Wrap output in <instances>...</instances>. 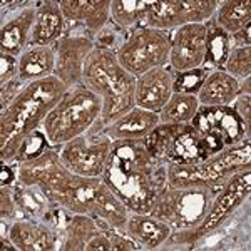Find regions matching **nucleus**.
I'll use <instances>...</instances> for the list:
<instances>
[{
    "label": "nucleus",
    "instance_id": "obj_1",
    "mask_svg": "<svg viewBox=\"0 0 251 251\" xmlns=\"http://www.w3.org/2000/svg\"><path fill=\"white\" fill-rule=\"evenodd\" d=\"M166 166L144 141H112L102 181L129 213H149L154 198L168 186Z\"/></svg>",
    "mask_w": 251,
    "mask_h": 251
},
{
    "label": "nucleus",
    "instance_id": "obj_2",
    "mask_svg": "<svg viewBox=\"0 0 251 251\" xmlns=\"http://www.w3.org/2000/svg\"><path fill=\"white\" fill-rule=\"evenodd\" d=\"M17 169V183L39 186L54 204L72 214H89L94 218L109 186L102 177H84L72 173L60 161L59 148L49 146L40 156Z\"/></svg>",
    "mask_w": 251,
    "mask_h": 251
},
{
    "label": "nucleus",
    "instance_id": "obj_3",
    "mask_svg": "<svg viewBox=\"0 0 251 251\" xmlns=\"http://www.w3.org/2000/svg\"><path fill=\"white\" fill-rule=\"evenodd\" d=\"M67 87L55 75L25 84L0 114V161L12 164L20 146L42 127Z\"/></svg>",
    "mask_w": 251,
    "mask_h": 251
},
{
    "label": "nucleus",
    "instance_id": "obj_4",
    "mask_svg": "<svg viewBox=\"0 0 251 251\" xmlns=\"http://www.w3.org/2000/svg\"><path fill=\"white\" fill-rule=\"evenodd\" d=\"M82 84L102 99V116L94 127L104 129L136 107V77L121 66L116 52L96 47L84 66Z\"/></svg>",
    "mask_w": 251,
    "mask_h": 251
},
{
    "label": "nucleus",
    "instance_id": "obj_5",
    "mask_svg": "<svg viewBox=\"0 0 251 251\" xmlns=\"http://www.w3.org/2000/svg\"><path fill=\"white\" fill-rule=\"evenodd\" d=\"M102 107V99L84 84L67 87L55 107L44 119L40 129L49 144L60 148L91 131L100 121Z\"/></svg>",
    "mask_w": 251,
    "mask_h": 251
},
{
    "label": "nucleus",
    "instance_id": "obj_6",
    "mask_svg": "<svg viewBox=\"0 0 251 251\" xmlns=\"http://www.w3.org/2000/svg\"><path fill=\"white\" fill-rule=\"evenodd\" d=\"M144 143L166 164H196L226 148L218 134L200 131L193 124L157 126Z\"/></svg>",
    "mask_w": 251,
    "mask_h": 251
},
{
    "label": "nucleus",
    "instance_id": "obj_7",
    "mask_svg": "<svg viewBox=\"0 0 251 251\" xmlns=\"http://www.w3.org/2000/svg\"><path fill=\"white\" fill-rule=\"evenodd\" d=\"M251 193V168L241 169L233 174L221 188H218L213 198V203L209 206V211L204 220L191 229H177L173 231L163 248H174L176 245L193 248L200 245L201 241L213 236L218 229H221L231 218L240 211Z\"/></svg>",
    "mask_w": 251,
    "mask_h": 251
},
{
    "label": "nucleus",
    "instance_id": "obj_8",
    "mask_svg": "<svg viewBox=\"0 0 251 251\" xmlns=\"http://www.w3.org/2000/svg\"><path fill=\"white\" fill-rule=\"evenodd\" d=\"M251 168V141L246 139L236 146H228L216 154L196 164H168V186L177 188H221L233 174Z\"/></svg>",
    "mask_w": 251,
    "mask_h": 251
},
{
    "label": "nucleus",
    "instance_id": "obj_9",
    "mask_svg": "<svg viewBox=\"0 0 251 251\" xmlns=\"http://www.w3.org/2000/svg\"><path fill=\"white\" fill-rule=\"evenodd\" d=\"M216 191L198 186H166L154 198L149 213L168 223L173 231L196 228L208 214Z\"/></svg>",
    "mask_w": 251,
    "mask_h": 251
},
{
    "label": "nucleus",
    "instance_id": "obj_10",
    "mask_svg": "<svg viewBox=\"0 0 251 251\" xmlns=\"http://www.w3.org/2000/svg\"><path fill=\"white\" fill-rule=\"evenodd\" d=\"M169 52L171 32L139 25L127 34L124 44L117 49L116 57L129 74L139 77L148 71L168 66Z\"/></svg>",
    "mask_w": 251,
    "mask_h": 251
},
{
    "label": "nucleus",
    "instance_id": "obj_11",
    "mask_svg": "<svg viewBox=\"0 0 251 251\" xmlns=\"http://www.w3.org/2000/svg\"><path fill=\"white\" fill-rule=\"evenodd\" d=\"M112 151V139L102 129L92 127L86 134L75 137L59 148L64 166L84 177H102Z\"/></svg>",
    "mask_w": 251,
    "mask_h": 251
},
{
    "label": "nucleus",
    "instance_id": "obj_12",
    "mask_svg": "<svg viewBox=\"0 0 251 251\" xmlns=\"http://www.w3.org/2000/svg\"><path fill=\"white\" fill-rule=\"evenodd\" d=\"M218 5L220 0H151L143 25L171 32L189 24H206Z\"/></svg>",
    "mask_w": 251,
    "mask_h": 251
},
{
    "label": "nucleus",
    "instance_id": "obj_13",
    "mask_svg": "<svg viewBox=\"0 0 251 251\" xmlns=\"http://www.w3.org/2000/svg\"><path fill=\"white\" fill-rule=\"evenodd\" d=\"M52 47L55 52V77L66 87L82 84L86 60L96 49L94 37L82 32L64 34Z\"/></svg>",
    "mask_w": 251,
    "mask_h": 251
},
{
    "label": "nucleus",
    "instance_id": "obj_14",
    "mask_svg": "<svg viewBox=\"0 0 251 251\" xmlns=\"http://www.w3.org/2000/svg\"><path fill=\"white\" fill-rule=\"evenodd\" d=\"M208 54L206 24H189L171 32L169 64L174 74L203 69Z\"/></svg>",
    "mask_w": 251,
    "mask_h": 251
},
{
    "label": "nucleus",
    "instance_id": "obj_15",
    "mask_svg": "<svg viewBox=\"0 0 251 251\" xmlns=\"http://www.w3.org/2000/svg\"><path fill=\"white\" fill-rule=\"evenodd\" d=\"M191 124L200 131L218 134L226 148L250 139V127H246L231 106L200 107Z\"/></svg>",
    "mask_w": 251,
    "mask_h": 251
},
{
    "label": "nucleus",
    "instance_id": "obj_16",
    "mask_svg": "<svg viewBox=\"0 0 251 251\" xmlns=\"http://www.w3.org/2000/svg\"><path fill=\"white\" fill-rule=\"evenodd\" d=\"M37 2H24L3 17L0 27V50L19 57L27 47L37 14Z\"/></svg>",
    "mask_w": 251,
    "mask_h": 251
},
{
    "label": "nucleus",
    "instance_id": "obj_17",
    "mask_svg": "<svg viewBox=\"0 0 251 251\" xmlns=\"http://www.w3.org/2000/svg\"><path fill=\"white\" fill-rule=\"evenodd\" d=\"M7 236L17 251H54L59 250L60 234L49 223L34 218L12 221Z\"/></svg>",
    "mask_w": 251,
    "mask_h": 251
},
{
    "label": "nucleus",
    "instance_id": "obj_18",
    "mask_svg": "<svg viewBox=\"0 0 251 251\" xmlns=\"http://www.w3.org/2000/svg\"><path fill=\"white\" fill-rule=\"evenodd\" d=\"M174 94V72L166 67H156L136 77V107L159 112Z\"/></svg>",
    "mask_w": 251,
    "mask_h": 251
},
{
    "label": "nucleus",
    "instance_id": "obj_19",
    "mask_svg": "<svg viewBox=\"0 0 251 251\" xmlns=\"http://www.w3.org/2000/svg\"><path fill=\"white\" fill-rule=\"evenodd\" d=\"M66 22L79 24L91 34H99L111 22V0H59Z\"/></svg>",
    "mask_w": 251,
    "mask_h": 251
},
{
    "label": "nucleus",
    "instance_id": "obj_20",
    "mask_svg": "<svg viewBox=\"0 0 251 251\" xmlns=\"http://www.w3.org/2000/svg\"><path fill=\"white\" fill-rule=\"evenodd\" d=\"M171 233V226L151 213H129L124 225V234L141 250H161Z\"/></svg>",
    "mask_w": 251,
    "mask_h": 251
},
{
    "label": "nucleus",
    "instance_id": "obj_21",
    "mask_svg": "<svg viewBox=\"0 0 251 251\" xmlns=\"http://www.w3.org/2000/svg\"><path fill=\"white\" fill-rule=\"evenodd\" d=\"M66 24L67 22L62 15L59 2H55V0L39 2L29 47H52L66 34Z\"/></svg>",
    "mask_w": 251,
    "mask_h": 251
},
{
    "label": "nucleus",
    "instance_id": "obj_22",
    "mask_svg": "<svg viewBox=\"0 0 251 251\" xmlns=\"http://www.w3.org/2000/svg\"><path fill=\"white\" fill-rule=\"evenodd\" d=\"M159 126L157 112L134 107L102 129L112 141H144Z\"/></svg>",
    "mask_w": 251,
    "mask_h": 251
},
{
    "label": "nucleus",
    "instance_id": "obj_23",
    "mask_svg": "<svg viewBox=\"0 0 251 251\" xmlns=\"http://www.w3.org/2000/svg\"><path fill=\"white\" fill-rule=\"evenodd\" d=\"M241 80L234 79L223 69L208 71L204 80L198 91V102L201 107L231 106L233 100L240 94Z\"/></svg>",
    "mask_w": 251,
    "mask_h": 251
},
{
    "label": "nucleus",
    "instance_id": "obj_24",
    "mask_svg": "<svg viewBox=\"0 0 251 251\" xmlns=\"http://www.w3.org/2000/svg\"><path fill=\"white\" fill-rule=\"evenodd\" d=\"M55 52L54 47H27L19 55V75L17 79L24 84L34 82L54 75Z\"/></svg>",
    "mask_w": 251,
    "mask_h": 251
},
{
    "label": "nucleus",
    "instance_id": "obj_25",
    "mask_svg": "<svg viewBox=\"0 0 251 251\" xmlns=\"http://www.w3.org/2000/svg\"><path fill=\"white\" fill-rule=\"evenodd\" d=\"M213 20L223 32L236 35L251 24L250 0H223L213 15Z\"/></svg>",
    "mask_w": 251,
    "mask_h": 251
},
{
    "label": "nucleus",
    "instance_id": "obj_26",
    "mask_svg": "<svg viewBox=\"0 0 251 251\" xmlns=\"http://www.w3.org/2000/svg\"><path fill=\"white\" fill-rule=\"evenodd\" d=\"M99 229V223L89 214H72L60 236L59 250L86 251L87 243Z\"/></svg>",
    "mask_w": 251,
    "mask_h": 251
},
{
    "label": "nucleus",
    "instance_id": "obj_27",
    "mask_svg": "<svg viewBox=\"0 0 251 251\" xmlns=\"http://www.w3.org/2000/svg\"><path fill=\"white\" fill-rule=\"evenodd\" d=\"M196 94H186V92H174L166 106L157 112L159 126H181L191 124L200 111Z\"/></svg>",
    "mask_w": 251,
    "mask_h": 251
},
{
    "label": "nucleus",
    "instance_id": "obj_28",
    "mask_svg": "<svg viewBox=\"0 0 251 251\" xmlns=\"http://www.w3.org/2000/svg\"><path fill=\"white\" fill-rule=\"evenodd\" d=\"M15 201L19 206L20 218H34V220H42L46 213L54 206L50 200L46 196V193L39 186L20 184L15 181L12 184Z\"/></svg>",
    "mask_w": 251,
    "mask_h": 251
},
{
    "label": "nucleus",
    "instance_id": "obj_29",
    "mask_svg": "<svg viewBox=\"0 0 251 251\" xmlns=\"http://www.w3.org/2000/svg\"><path fill=\"white\" fill-rule=\"evenodd\" d=\"M151 0H111V20L124 30L143 25Z\"/></svg>",
    "mask_w": 251,
    "mask_h": 251
},
{
    "label": "nucleus",
    "instance_id": "obj_30",
    "mask_svg": "<svg viewBox=\"0 0 251 251\" xmlns=\"http://www.w3.org/2000/svg\"><path fill=\"white\" fill-rule=\"evenodd\" d=\"M206 27H208V54H206L204 67H208L209 71L223 69L231 49V37L223 32L213 19L206 22Z\"/></svg>",
    "mask_w": 251,
    "mask_h": 251
},
{
    "label": "nucleus",
    "instance_id": "obj_31",
    "mask_svg": "<svg viewBox=\"0 0 251 251\" xmlns=\"http://www.w3.org/2000/svg\"><path fill=\"white\" fill-rule=\"evenodd\" d=\"M223 71L238 80L251 77V46H231Z\"/></svg>",
    "mask_w": 251,
    "mask_h": 251
},
{
    "label": "nucleus",
    "instance_id": "obj_32",
    "mask_svg": "<svg viewBox=\"0 0 251 251\" xmlns=\"http://www.w3.org/2000/svg\"><path fill=\"white\" fill-rule=\"evenodd\" d=\"M49 146H50V144H49L47 137H46V134H44V131H42V129H37V131L32 132V134L22 143L19 154L15 156V159H14V163H12V164L17 166V164L25 163V161L34 159V157L42 154Z\"/></svg>",
    "mask_w": 251,
    "mask_h": 251
},
{
    "label": "nucleus",
    "instance_id": "obj_33",
    "mask_svg": "<svg viewBox=\"0 0 251 251\" xmlns=\"http://www.w3.org/2000/svg\"><path fill=\"white\" fill-rule=\"evenodd\" d=\"M206 71L196 69V71L179 72L174 75V92H186V94H198L201 84L204 80Z\"/></svg>",
    "mask_w": 251,
    "mask_h": 251
},
{
    "label": "nucleus",
    "instance_id": "obj_34",
    "mask_svg": "<svg viewBox=\"0 0 251 251\" xmlns=\"http://www.w3.org/2000/svg\"><path fill=\"white\" fill-rule=\"evenodd\" d=\"M126 30L117 27L114 22H109L102 30L97 34V39L96 40V47H102V49H109L112 52H117V49L124 44L126 40Z\"/></svg>",
    "mask_w": 251,
    "mask_h": 251
},
{
    "label": "nucleus",
    "instance_id": "obj_35",
    "mask_svg": "<svg viewBox=\"0 0 251 251\" xmlns=\"http://www.w3.org/2000/svg\"><path fill=\"white\" fill-rule=\"evenodd\" d=\"M19 218V206L14 191H12V186H0V220L12 223Z\"/></svg>",
    "mask_w": 251,
    "mask_h": 251
},
{
    "label": "nucleus",
    "instance_id": "obj_36",
    "mask_svg": "<svg viewBox=\"0 0 251 251\" xmlns=\"http://www.w3.org/2000/svg\"><path fill=\"white\" fill-rule=\"evenodd\" d=\"M17 75H19V57L0 50V86L17 79Z\"/></svg>",
    "mask_w": 251,
    "mask_h": 251
},
{
    "label": "nucleus",
    "instance_id": "obj_37",
    "mask_svg": "<svg viewBox=\"0 0 251 251\" xmlns=\"http://www.w3.org/2000/svg\"><path fill=\"white\" fill-rule=\"evenodd\" d=\"M25 84L20 82L19 79H14L10 80V82L7 84H2V87H0V102H2V109H5L9 104L14 100V97L19 94L20 89H22Z\"/></svg>",
    "mask_w": 251,
    "mask_h": 251
},
{
    "label": "nucleus",
    "instance_id": "obj_38",
    "mask_svg": "<svg viewBox=\"0 0 251 251\" xmlns=\"http://www.w3.org/2000/svg\"><path fill=\"white\" fill-rule=\"evenodd\" d=\"M0 186H12L17 181V169L14 164L2 163V174H0Z\"/></svg>",
    "mask_w": 251,
    "mask_h": 251
}]
</instances>
